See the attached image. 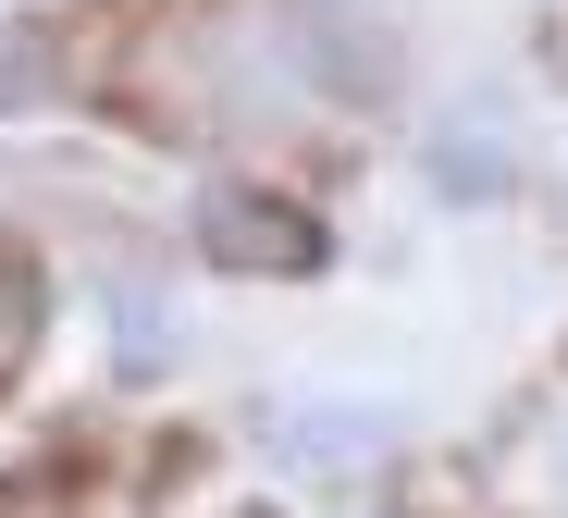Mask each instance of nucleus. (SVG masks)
<instances>
[{"label": "nucleus", "instance_id": "obj_5", "mask_svg": "<svg viewBox=\"0 0 568 518\" xmlns=\"http://www.w3.org/2000/svg\"><path fill=\"white\" fill-rule=\"evenodd\" d=\"M38 334V260H13V247H0V358H13Z\"/></svg>", "mask_w": 568, "mask_h": 518}, {"label": "nucleus", "instance_id": "obj_3", "mask_svg": "<svg viewBox=\"0 0 568 518\" xmlns=\"http://www.w3.org/2000/svg\"><path fill=\"white\" fill-rule=\"evenodd\" d=\"M50 87H62V38L38 13H0V112H50Z\"/></svg>", "mask_w": 568, "mask_h": 518}, {"label": "nucleus", "instance_id": "obj_2", "mask_svg": "<svg viewBox=\"0 0 568 518\" xmlns=\"http://www.w3.org/2000/svg\"><path fill=\"white\" fill-rule=\"evenodd\" d=\"M433 173H445L457 197H495V185H507V124H495V99H469L457 124H433Z\"/></svg>", "mask_w": 568, "mask_h": 518}, {"label": "nucleus", "instance_id": "obj_1", "mask_svg": "<svg viewBox=\"0 0 568 518\" xmlns=\"http://www.w3.org/2000/svg\"><path fill=\"white\" fill-rule=\"evenodd\" d=\"M199 247L223 272H272V284L322 272V223L297 211V197H272V185H211L199 197Z\"/></svg>", "mask_w": 568, "mask_h": 518}, {"label": "nucleus", "instance_id": "obj_4", "mask_svg": "<svg viewBox=\"0 0 568 518\" xmlns=\"http://www.w3.org/2000/svg\"><path fill=\"white\" fill-rule=\"evenodd\" d=\"M284 445H297V457H371L384 420H371V407H358V420H284Z\"/></svg>", "mask_w": 568, "mask_h": 518}]
</instances>
